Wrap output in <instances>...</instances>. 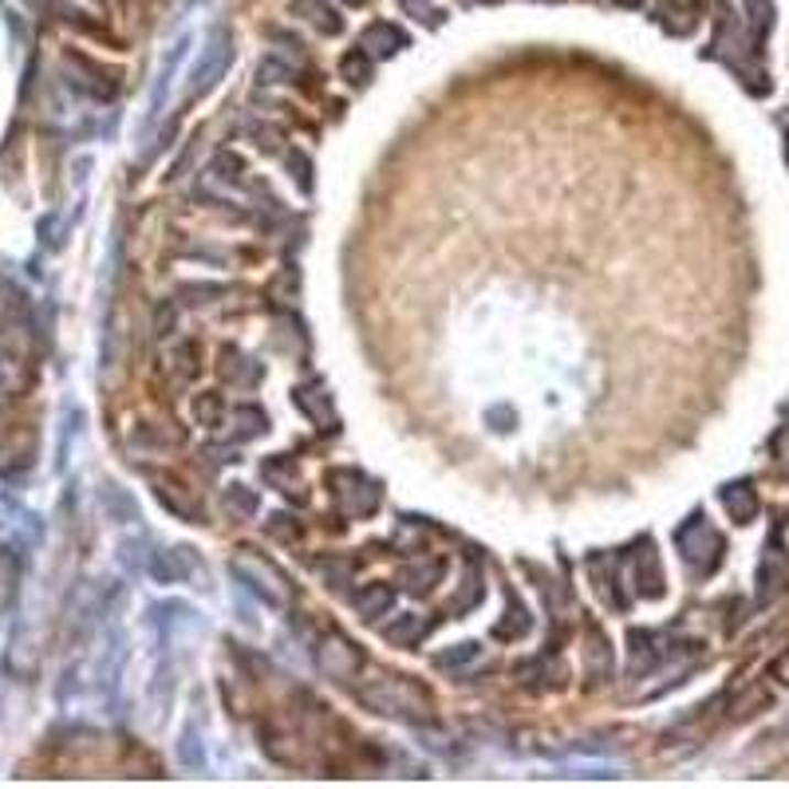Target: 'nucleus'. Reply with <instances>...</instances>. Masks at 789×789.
<instances>
[{
	"mask_svg": "<svg viewBox=\"0 0 789 789\" xmlns=\"http://www.w3.org/2000/svg\"><path fill=\"white\" fill-rule=\"evenodd\" d=\"M356 695L359 703L371 706L376 714L403 718V723H426L434 711L431 691L411 675H376V679H367Z\"/></svg>",
	"mask_w": 789,
	"mask_h": 789,
	"instance_id": "nucleus-1",
	"label": "nucleus"
},
{
	"mask_svg": "<svg viewBox=\"0 0 789 789\" xmlns=\"http://www.w3.org/2000/svg\"><path fill=\"white\" fill-rule=\"evenodd\" d=\"M229 569H234L237 581L253 592V596H261L269 608L284 612V608H292V601H296V588H292L289 576H284L281 569L269 561V556L257 553V549H249V545L237 549L234 561H229Z\"/></svg>",
	"mask_w": 789,
	"mask_h": 789,
	"instance_id": "nucleus-2",
	"label": "nucleus"
},
{
	"mask_svg": "<svg viewBox=\"0 0 789 789\" xmlns=\"http://www.w3.org/2000/svg\"><path fill=\"white\" fill-rule=\"evenodd\" d=\"M675 549L679 556H683V564L691 569L695 576H711L718 564H723V553H726V541L723 533L706 521L703 514H691L683 521V526L675 529Z\"/></svg>",
	"mask_w": 789,
	"mask_h": 789,
	"instance_id": "nucleus-3",
	"label": "nucleus"
},
{
	"mask_svg": "<svg viewBox=\"0 0 789 789\" xmlns=\"http://www.w3.org/2000/svg\"><path fill=\"white\" fill-rule=\"evenodd\" d=\"M229 67H234V32H229V29H214V32H209V40H206V47H202V56H197L194 72H190V84H186V99H190V104L214 91V87L226 79Z\"/></svg>",
	"mask_w": 789,
	"mask_h": 789,
	"instance_id": "nucleus-4",
	"label": "nucleus"
},
{
	"mask_svg": "<svg viewBox=\"0 0 789 789\" xmlns=\"http://www.w3.org/2000/svg\"><path fill=\"white\" fill-rule=\"evenodd\" d=\"M312 659L316 668L332 679V683H356L364 675V651L352 644L344 631H324V636L312 644Z\"/></svg>",
	"mask_w": 789,
	"mask_h": 789,
	"instance_id": "nucleus-5",
	"label": "nucleus"
},
{
	"mask_svg": "<svg viewBox=\"0 0 789 789\" xmlns=\"http://www.w3.org/2000/svg\"><path fill=\"white\" fill-rule=\"evenodd\" d=\"M328 486L336 506L348 517H371L383 501V489L376 478H367L364 471H328Z\"/></svg>",
	"mask_w": 789,
	"mask_h": 789,
	"instance_id": "nucleus-6",
	"label": "nucleus"
},
{
	"mask_svg": "<svg viewBox=\"0 0 789 789\" xmlns=\"http://www.w3.org/2000/svg\"><path fill=\"white\" fill-rule=\"evenodd\" d=\"M147 478H151V486H154V498H159L162 506L170 509V514H179L182 521H194V526H202V501H197L179 478H170V474H159V471H151Z\"/></svg>",
	"mask_w": 789,
	"mask_h": 789,
	"instance_id": "nucleus-7",
	"label": "nucleus"
},
{
	"mask_svg": "<svg viewBox=\"0 0 789 789\" xmlns=\"http://www.w3.org/2000/svg\"><path fill=\"white\" fill-rule=\"evenodd\" d=\"M624 561L631 564V584H636L639 596H663V569H659V556L651 541H639Z\"/></svg>",
	"mask_w": 789,
	"mask_h": 789,
	"instance_id": "nucleus-8",
	"label": "nucleus"
},
{
	"mask_svg": "<svg viewBox=\"0 0 789 789\" xmlns=\"http://www.w3.org/2000/svg\"><path fill=\"white\" fill-rule=\"evenodd\" d=\"M663 636H656V631L648 628H636L628 631V671L631 675H648L651 668H659L663 663Z\"/></svg>",
	"mask_w": 789,
	"mask_h": 789,
	"instance_id": "nucleus-9",
	"label": "nucleus"
},
{
	"mask_svg": "<svg viewBox=\"0 0 789 789\" xmlns=\"http://www.w3.org/2000/svg\"><path fill=\"white\" fill-rule=\"evenodd\" d=\"M786 588H789V564L781 561V553L770 545L758 561V604L766 608V604L778 601Z\"/></svg>",
	"mask_w": 789,
	"mask_h": 789,
	"instance_id": "nucleus-10",
	"label": "nucleus"
},
{
	"mask_svg": "<svg viewBox=\"0 0 789 789\" xmlns=\"http://www.w3.org/2000/svg\"><path fill=\"white\" fill-rule=\"evenodd\" d=\"M718 501H723L726 517H731L734 526H750L754 517H758V509H761L754 482H731V486L718 489Z\"/></svg>",
	"mask_w": 789,
	"mask_h": 789,
	"instance_id": "nucleus-11",
	"label": "nucleus"
},
{
	"mask_svg": "<svg viewBox=\"0 0 789 789\" xmlns=\"http://www.w3.org/2000/svg\"><path fill=\"white\" fill-rule=\"evenodd\" d=\"M407 44H411V36H407L399 24H387V20H376V24L364 29V36H359V47L376 60H391L394 52H403Z\"/></svg>",
	"mask_w": 789,
	"mask_h": 789,
	"instance_id": "nucleus-12",
	"label": "nucleus"
},
{
	"mask_svg": "<svg viewBox=\"0 0 789 789\" xmlns=\"http://www.w3.org/2000/svg\"><path fill=\"white\" fill-rule=\"evenodd\" d=\"M186 47H190V40L182 36L179 44L170 47V56L162 60V67H159V79H154V91H151V111H147V122H159V115H162V107H166V95H170V84H174V72H179V64L186 60Z\"/></svg>",
	"mask_w": 789,
	"mask_h": 789,
	"instance_id": "nucleus-13",
	"label": "nucleus"
},
{
	"mask_svg": "<svg viewBox=\"0 0 789 789\" xmlns=\"http://www.w3.org/2000/svg\"><path fill=\"white\" fill-rule=\"evenodd\" d=\"M147 569H151V576L159 584H179L194 573V553L190 549H162V553L151 556Z\"/></svg>",
	"mask_w": 789,
	"mask_h": 789,
	"instance_id": "nucleus-14",
	"label": "nucleus"
},
{
	"mask_svg": "<svg viewBox=\"0 0 789 789\" xmlns=\"http://www.w3.org/2000/svg\"><path fill=\"white\" fill-rule=\"evenodd\" d=\"M296 407L309 414L312 423L320 431H332L336 426V411H332V394L324 391V383H309V387H296Z\"/></svg>",
	"mask_w": 789,
	"mask_h": 789,
	"instance_id": "nucleus-15",
	"label": "nucleus"
},
{
	"mask_svg": "<svg viewBox=\"0 0 789 789\" xmlns=\"http://www.w3.org/2000/svg\"><path fill=\"white\" fill-rule=\"evenodd\" d=\"M584 671H588L592 683L612 679V648H608V636H604L601 628H592L588 639H584Z\"/></svg>",
	"mask_w": 789,
	"mask_h": 789,
	"instance_id": "nucleus-16",
	"label": "nucleus"
},
{
	"mask_svg": "<svg viewBox=\"0 0 789 789\" xmlns=\"http://www.w3.org/2000/svg\"><path fill=\"white\" fill-rule=\"evenodd\" d=\"M442 573H446L442 561H419V564H403V569H399V581H403V588L411 592V596H426V592L442 581Z\"/></svg>",
	"mask_w": 789,
	"mask_h": 789,
	"instance_id": "nucleus-17",
	"label": "nucleus"
},
{
	"mask_svg": "<svg viewBox=\"0 0 789 789\" xmlns=\"http://www.w3.org/2000/svg\"><path fill=\"white\" fill-rule=\"evenodd\" d=\"M264 478L273 482L277 489H281L284 498H292V501H304L309 498V489H304V482L296 478V466H292V458H273V462H264Z\"/></svg>",
	"mask_w": 789,
	"mask_h": 789,
	"instance_id": "nucleus-18",
	"label": "nucleus"
},
{
	"mask_svg": "<svg viewBox=\"0 0 789 789\" xmlns=\"http://www.w3.org/2000/svg\"><path fill=\"white\" fill-rule=\"evenodd\" d=\"M217 371H221V379L241 383V387H253L257 379H261V367L237 348H221V364H217Z\"/></svg>",
	"mask_w": 789,
	"mask_h": 789,
	"instance_id": "nucleus-19",
	"label": "nucleus"
},
{
	"mask_svg": "<svg viewBox=\"0 0 789 789\" xmlns=\"http://www.w3.org/2000/svg\"><path fill=\"white\" fill-rule=\"evenodd\" d=\"M391 604H394V592L387 588V584H367V588L356 596V612L364 616V620H379V616H387Z\"/></svg>",
	"mask_w": 789,
	"mask_h": 789,
	"instance_id": "nucleus-20",
	"label": "nucleus"
},
{
	"mask_svg": "<svg viewBox=\"0 0 789 789\" xmlns=\"http://www.w3.org/2000/svg\"><path fill=\"white\" fill-rule=\"evenodd\" d=\"M296 12H301V17L309 20L316 32H324V36H339V32H344V20H339L336 12L324 4V0H301Z\"/></svg>",
	"mask_w": 789,
	"mask_h": 789,
	"instance_id": "nucleus-21",
	"label": "nucleus"
},
{
	"mask_svg": "<svg viewBox=\"0 0 789 789\" xmlns=\"http://www.w3.org/2000/svg\"><path fill=\"white\" fill-rule=\"evenodd\" d=\"M234 431H229V439L234 442H249V439H261L264 431H269V419H264V411L261 407H241V411L234 414Z\"/></svg>",
	"mask_w": 789,
	"mask_h": 789,
	"instance_id": "nucleus-22",
	"label": "nucleus"
},
{
	"mask_svg": "<svg viewBox=\"0 0 789 789\" xmlns=\"http://www.w3.org/2000/svg\"><path fill=\"white\" fill-rule=\"evenodd\" d=\"M478 659H482V648L474 644V639H466V644H454V648L439 651L431 663L439 671H462V668H471V663H478Z\"/></svg>",
	"mask_w": 789,
	"mask_h": 789,
	"instance_id": "nucleus-23",
	"label": "nucleus"
},
{
	"mask_svg": "<svg viewBox=\"0 0 789 789\" xmlns=\"http://www.w3.org/2000/svg\"><path fill=\"white\" fill-rule=\"evenodd\" d=\"M339 76L348 79L352 87H364V84H371V56H367L364 47H352L348 56L339 60Z\"/></svg>",
	"mask_w": 789,
	"mask_h": 789,
	"instance_id": "nucleus-24",
	"label": "nucleus"
},
{
	"mask_svg": "<svg viewBox=\"0 0 789 789\" xmlns=\"http://www.w3.org/2000/svg\"><path fill=\"white\" fill-rule=\"evenodd\" d=\"M226 509L234 517H253L257 509H261V498H257L249 486H229L226 489Z\"/></svg>",
	"mask_w": 789,
	"mask_h": 789,
	"instance_id": "nucleus-25",
	"label": "nucleus"
},
{
	"mask_svg": "<svg viewBox=\"0 0 789 789\" xmlns=\"http://www.w3.org/2000/svg\"><path fill=\"white\" fill-rule=\"evenodd\" d=\"M509 620H501V624H494V636L498 639H517V636H526L529 631V612L521 608L517 601H509V612H506Z\"/></svg>",
	"mask_w": 789,
	"mask_h": 789,
	"instance_id": "nucleus-26",
	"label": "nucleus"
},
{
	"mask_svg": "<svg viewBox=\"0 0 789 789\" xmlns=\"http://www.w3.org/2000/svg\"><path fill=\"white\" fill-rule=\"evenodd\" d=\"M399 9H403V17L419 20V24H442V9L434 0H399Z\"/></svg>",
	"mask_w": 789,
	"mask_h": 789,
	"instance_id": "nucleus-27",
	"label": "nucleus"
},
{
	"mask_svg": "<svg viewBox=\"0 0 789 789\" xmlns=\"http://www.w3.org/2000/svg\"><path fill=\"white\" fill-rule=\"evenodd\" d=\"M264 529H269V537H277V541H284V545H292V541H301V533H304L301 521H292L289 514H273V517H269V526H264Z\"/></svg>",
	"mask_w": 789,
	"mask_h": 789,
	"instance_id": "nucleus-28",
	"label": "nucleus"
},
{
	"mask_svg": "<svg viewBox=\"0 0 789 789\" xmlns=\"http://www.w3.org/2000/svg\"><path fill=\"white\" fill-rule=\"evenodd\" d=\"M17 383H20V367H17V359H12L9 352L0 348V407L9 403V394L17 391Z\"/></svg>",
	"mask_w": 789,
	"mask_h": 789,
	"instance_id": "nucleus-29",
	"label": "nucleus"
},
{
	"mask_svg": "<svg viewBox=\"0 0 789 789\" xmlns=\"http://www.w3.org/2000/svg\"><path fill=\"white\" fill-rule=\"evenodd\" d=\"M426 624L419 620V616H403V620L394 624V628H387V639H391V644H399V648H407V644H414V639H419V631H423Z\"/></svg>",
	"mask_w": 789,
	"mask_h": 789,
	"instance_id": "nucleus-30",
	"label": "nucleus"
},
{
	"mask_svg": "<svg viewBox=\"0 0 789 789\" xmlns=\"http://www.w3.org/2000/svg\"><path fill=\"white\" fill-rule=\"evenodd\" d=\"M179 332V301H166L159 304V312H154V336L166 339Z\"/></svg>",
	"mask_w": 789,
	"mask_h": 789,
	"instance_id": "nucleus-31",
	"label": "nucleus"
},
{
	"mask_svg": "<svg viewBox=\"0 0 789 789\" xmlns=\"http://www.w3.org/2000/svg\"><path fill=\"white\" fill-rule=\"evenodd\" d=\"M750 4V12H754V29H758V36H766L770 32V24H774V9H770V0H746Z\"/></svg>",
	"mask_w": 789,
	"mask_h": 789,
	"instance_id": "nucleus-32",
	"label": "nucleus"
},
{
	"mask_svg": "<svg viewBox=\"0 0 789 789\" xmlns=\"http://www.w3.org/2000/svg\"><path fill=\"white\" fill-rule=\"evenodd\" d=\"M289 170H292V182H296L301 190L312 186V166H309V159H304V154L292 151V154H289Z\"/></svg>",
	"mask_w": 789,
	"mask_h": 789,
	"instance_id": "nucleus-33",
	"label": "nucleus"
},
{
	"mask_svg": "<svg viewBox=\"0 0 789 789\" xmlns=\"http://www.w3.org/2000/svg\"><path fill=\"white\" fill-rule=\"evenodd\" d=\"M197 419H202L206 426H217V419H221V399H217V394L197 399Z\"/></svg>",
	"mask_w": 789,
	"mask_h": 789,
	"instance_id": "nucleus-34",
	"label": "nucleus"
},
{
	"mask_svg": "<svg viewBox=\"0 0 789 789\" xmlns=\"http://www.w3.org/2000/svg\"><path fill=\"white\" fill-rule=\"evenodd\" d=\"M217 170H226V174H221V179L226 182H237L245 174V162L241 159H234V154H217V162H214Z\"/></svg>",
	"mask_w": 789,
	"mask_h": 789,
	"instance_id": "nucleus-35",
	"label": "nucleus"
},
{
	"mask_svg": "<svg viewBox=\"0 0 789 789\" xmlns=\"http://www.w3.org/2000/svg\"><path fill=\"white\" fill-rule=\"evenodd\" d=\"M289 76V67L281 64V60H264L261 64V84H277V79Z\"/></svg>",
	"mask_w": 789,
	"mask_h": 789,
	"instance_id": "nucleus-36",
	"label": "nucleus"
},
{
	"mask_svg": "<svg viewBox=\"0 0 789 789\" xmlns=\"http://www.w3.org/2000/svg\"><path fill=\"white\" fill-rule=\"evenodd\" d=\"M182 761H186V766H197V738H194V726H186V738H182Z\"/></svg>",
	"mask_w": 789,
	"mask_h": 789,
	"instance_id": "nucleus-37",
	"label": "nucleus"
},
{
	"mask_svg": "<svg viewBox=\"0 0 789 789\" xmlns=\"http://www.w3.org/2000/svg\"><path fill=\"white\" fill-rule=\"evenodd\" d=\"M253 134L261 142H257V147H261V151H281V134L277 131H264V127H253Z\"/></svg>",
	"mask_w": 789,
	"mask_h": 789,
	"instance_id": "nucleus-38",
	"label": "nucleus"
},
{
	"mask_svg": "<svg viewBox=\"0 0 789 789\" xmlns=\"http://www.w3.org/2000/svg\"><path fill=\"white\" fill-rule=\"evenodd\" d=\"M774 679H778V683H789V651L778 656V663H774Z\"/></svg>",
	"mask_w": 789,
	"mask_h": 789,
	"instance_id": "nucleus-39",
	"label": "nucleus"
},
{
	"mask_svg": "<svg viewBox=\"0 0 789 789\" xmlns=\"http://www.w3.org/2000/svg\"><path fill=\"white\" fill-rule=\"evenodd\" d=\"M344 4H352V9H364L367 0H344Z\"/></svg>",
	"mask_w": 789,
	"mask_h": 789,
	"instance_id": "nucleus-40",
	"label": "nucleus"
},
{
	"mask_svg": "<svg viewBox=\"0 0 789 789\" xmlns=\"http://www.w3.org/2000/svg\"><path fill=\"white\" fill-rule=\"evenodd\" d=\"M620 4H624V9H636V4H639V0H620Z\"/></svg>",
	"mask_w": 789,
	"mask_h": 789,
	"instance_id": "nucleus-41",
	"label": "nucleus"
},
{
	"mask_svg": "<svg viewBox=\"0 0 789 789\" xmlns=\"http://www.w3.org/2000/svg\"><path fill=\"white\" fill-rule=\"evenodd\" d=\"M786 159H789V134H786Z\"/></svg>",
	"mask_w": 789,
	"mask_h": 789,
	"instance_id": "nucleus-42",
	"label": "nucleus"
}]
</instances>
